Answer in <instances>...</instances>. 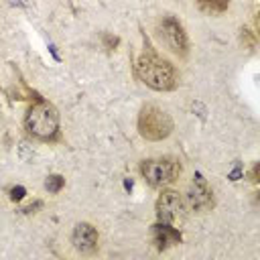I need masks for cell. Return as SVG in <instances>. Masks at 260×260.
<instances>
[{"instance_id":"obj_2","label":"cell","mask_w":260,"mask_h":260,"mask_svg":"<svg viewBox=\"0 0 260 260\" xmlns=\"http://www.w3.org/2000/svg\"><path fill=\"white\" fill-rule=\"evenodd\" d=\"M26 132L43 142H51L59 136V112L47 100H37L24 116Z\"/></svg>"},{"instance_id":"obj_8","label":"cell","mask_w":260,"mask_h":260,"mask_svg":"<svg viewBox=\"0 0 260 260\" xmlns=\"http://www.w3.org/2000/svg\"><path fill=\"white\" fill-rule=\"evenodd\" d=\"M98 230L87 223V221H81L73 228V234H71V244L73 248L79 252V254H93L98 250Z\"/></svg>"},{"instance_id":"obj_1","label":"cell","mask_w":260,"mask_h":260,"mask_svg":"<svg viewBox=\"0 0 260 260\" xmlns=\"http://www.w3.org/2000/svg\"><path fill=\"white\" fill-rule=\"evenodd\" d=\"M136 75L144 85H148L154 91H171L179 85V73L175 65L152 51L142 53L138 57Z\"/></svg>"},{"instance_id":"obj_12","label":"cell","mask_w":260,"mask_h":260,"mask_svg":"<svg viewBox=\"0 0 260 260\" xmlns=\"http://www.w3.org/2000/svg\"><path fill=\"white\" fill-rule=\"evenodd\" d=\"M24 193H26L24 187H20V185H18V187H12V189H10V199H12V201H20V199L24 197Z\"/></svg>"},{"instance_id":"obj_3","label":"cell","mask_w":260,"mask_h":260,"mask_svg":"<svg viewBox=\"0 0 260 260\" xmlns=\"http://www.w3.org/2000/svg\"><path fill=\"white\" fill-rule=\"evenodd\" d=\"M136 126H138V134L144 140L158 142V140H165L171 136L175 124H173V118L167 110H162L156 104H146L138 112Z\"/></svg>"},{"instance_id":"obj_9","label":"cell","mask_w":260,"mask_h":260,"mask_svg":"<svg viewBox=\"0 0 260 260\" xmlns=\"http://www.w3.org/2000/svg\"><path fill=\"white\" fill-rule=\"evenodd\" d=\"M152 244L156 246V250H167L171 246L181 244V232L175 225L169 223H156L152 225Z\"/></svg>"},{"instance_id":"obj_6","label":"cell","mask_w":260,"mask_h":260,"mask_svg":"<svg viewBox=\"0 0 260 260\" xmlns=\"http://www.w3.org/2000/svg\"><path fill=\"white\" fill-rule=\"evenodd\" d=\"M158 30H160V39L165 41V45L177 53V55H187V49H189V41H187V35H185V28L183 24L175 18V16H165L158 24Z\"/></svg>"},{"instance_id":"obj_4","label":"cell","mask_w":260,"mask_h":260,"mask_svg":"<svg viewBox=\"0 0 260 260\" xmlns=\"http://www.w3.org/2000/svg\"><path fill=\"white\" fill-rule=\"evenodd\" d=\"M140 175L150 187H165L179 179L181 162L173 156L162 158H148L140 162Z\"/></svg>"},{"instance_id":"obj_7","label":"cell","mask_w":260,"mask_h":260,"mask_svg":"<svg viewBox=\"0 0 260 260\" xmlns=\"http://www.w3.org/2000/svg\"><path fill=\"white\" fill-rule=\"evenodd\" d=\"M187 203L197 213H205L213 207V193H211L207 181L203 179V175H199V173L193 177V183L187 193Z\"/></svg>"},{"instance_id":"obj_10","label":"cell","mask_w":260,"mask_h":260,"mask_svg":"<svg viewBox=\"0 0 260 260\" xmlns=\"http://www.w3.org/2000/svg\"><path fill=\"white\" fill-rule=\"evenodd\" d=\"M195 4L205 14H221L230 8V0H195Z\"/></svg>"},{"instance_id":"obj_5","label":"cell","mask_w":260,"mask_h":260,"mask_svg":"<svg viewBox=\"0 0 260 260\" xmlns=\"http://www.w3.org/2000/svg\"><path fill=\"white\" fill-rule=\"evenodd\" d=\"M154 211H156V219L160 223H169V225L177 228V223H181L185 219V199L181 197L179 191L162 189L156 199Z\"/></svg>"},{"instance_id":"obj_11","label":"cell","mask_w":260,"mask_h":260,"mask_svg":"<svg viewBox=\"0 0 260 260\" xmlns=\"http://www.w3.org/2000/svg\"><path fill=\"white\" fill-rule=\"evenodd\" d=\"M63 185H65V179L61 175H49L47 181H45V189L49 193H59L63 189Z\"/></svg>"}]
</instances>
